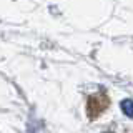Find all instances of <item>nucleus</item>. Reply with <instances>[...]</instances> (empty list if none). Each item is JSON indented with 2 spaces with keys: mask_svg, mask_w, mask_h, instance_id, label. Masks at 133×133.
Listing matches in <instances>:
<instances>
[{
  "mask_svg": "<svg viewBox=\"0 0 133 133\" xmlns=\"http://www.w3.org/2000/svg\"><path fill=\"white\" fill-rule=\"evenodd\" d=\"M122 110L128 118H133V100H123L122 102Z\"/></svg>",
  "mask_w": 133,
  "mask_h": 133,
  "instance_id": "1",
  "label": "nucleus"
}]
</instances>
